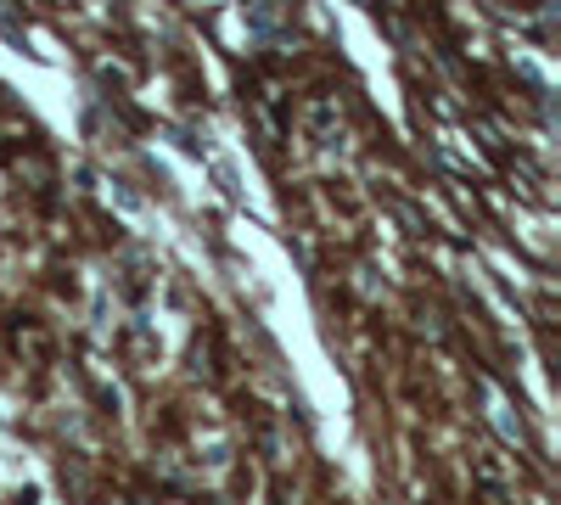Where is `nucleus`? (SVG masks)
<instances>
[{"label":"nucleus","mask_w":561,"mask_h":505,"mask_svg":"<svg viewBox=\"0 0 561 505\" xmlns=\"http://www.w3.org/2000/svg\"><path fill=\"white\" fill-rule=\"evenodd\" d=\"M483 416H489V427H494L505 444H528V433H523V416L511 410V399H505L494 382H483Z\"/></svg>","instance_id":"obj_1"}]
</instances>
